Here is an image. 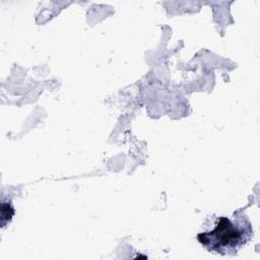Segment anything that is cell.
Listing matches in <instances>:
<instances>
[{"label": "cell", "instance_id": "cell-1", "mask_svg": "<svg viewBox=\"0 0 260 260\" xmlns=\"http://www.w3.org/2000/svg\"><path fill=\"white\" fill-rule=\"evenodd\" d=\"M212 228L197 235L198 242L209 252L219 255H234L252 238L253 229L243 214H234L233 218L214 217Z\"/></svg>", "mask_w": 260, "mask_h": 260}]
</instances>
